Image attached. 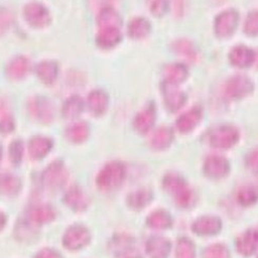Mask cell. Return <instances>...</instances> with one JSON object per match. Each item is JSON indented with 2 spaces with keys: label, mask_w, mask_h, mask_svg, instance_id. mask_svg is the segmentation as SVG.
I'll list each match as a JSON object with an SVG mask.
<instances>
[{
  "label": "cell",
  "mask_w": 258,
  "mask_h": 258,
  "mask_svg": "<svg viewBox=\"0 0 258 258\" xmlns=\"http://www.w3.org/2000/svg\"><path fill=\"white\" fill-rule=\"evenodd\" d=\"M36 258H62V256L58 251H55V250L49 249V248H45V249H42L39 253L37 254Z\"/></svg>",
  "instance_id": "46"
},
{
  "label": "cell",
  "mask_w": 258,
  "mask_h": 258,
  "mask_svg": "<svg viewBox=\"0 0 258 258\" xmlns=\"http://www.w3.org/2000/svg\"><path fill=\"white\" fill-rule=\"evenodd\" d=\"M84 104L81 98L79 97H72L67 102L63 104L62 107V114L66 119H75L77 117H79L81 112L83 111Z\"/></svg>",
  "instance_id": "33"
},
{
  "label": "cell",
  "mask_w": 258,
  "mask_h": 258,
  "mask_svg": "<svg viewBox=\"0 0 258 258\" xmlns=\"http://www.w3.org/2000/svg\"><path fill=\"white\" fill-rule=\"evenodd\" d=\"M204 258H229L230 254L226 246L222 243H215L206 248L203 254Z\"/></svg>",
  "instance_id": "39"
},
{
  "label": "cell",
  "mask_w": 258,
  "mask_h": 258,
  "mask_svg": "<svg viewBox=\"0 0 258 258\" xmlns=\"http://www.w3.org/2000/svg\"><path fill=\"white\" fill-rule=\"evenodd\" d=\"M174 50L187 60L193 61L197 58V51L193 44L188 40H177L173 45Z\"/></svg>",
  "instance_id": "36"
},
{
  "label": "cell",
  "mask_w": 258,
  "mask_h": 258,
  "mask_svg": "<svg viewBox=\"0 0 258 258\" xmlns=\"http://www.w3.org/2000/svg\"><path fill=\"white\" fill-rule=\"evenodd\" d=\"M244 32L249 36L258 35V11H254L248 15L244 22Z\"/></svg>",
  "instance_id": "42"
},
{
  "label": "cell",
  "mask_w": 258,
  "mask_h": 258,
  "mask_svg": "<svg viewBox=\"0 0 258 258\" xmlns=\"http://www.w3.org/2000/svg\"><path fill=\"white\" fill-rule=\"evenodd\" d=\"M89 136V127L85 122H78L70 126L67 131V138L73 143H83Z\"/></svg>",
  "instance_id": "32"
},
{
  "label": "cell",
  "mask_w": 258,
  "mask_h": 258,
  "mask_svg": "<svg viewBox=\"0 0 258 258\" xmlns=\"http://www.w3.org/2000/svg\"><path fill=\"white\" fill-rule=\"evenodd\" d=\"M16 234L17 236H20L22 240L31 238L34 235V229L31 228V225L25 221L20 222L16 228Z\"/></svg>",
  "instance_id": "44"
},
{
  "label": "cell",
  "mask_w": 258,
  "mask_h": 258,
  "mask_svg": "<svg viewBox=\"0 0 258 258\" xmlns=\"http://www.w3.org/2000/svg\"><path fill=\"white\" fill-rule=\"evenodd\" d=\"M229 163L223 157L211 156L207 158L204 164V171L206 175L211 178H223L229 173Z\"/></svg>",
  "instance_id": "12"
},
{
  "label": "cell",
  "mask_w": 258,
  "mask_h": 258,
  "mask_svg": "<svg viewBox=\"0 0 258 258\" xmlns=\"http://www.w3.org/2000/svg\"><path fill=\"white\" fill-rule=\"evenodd\" d=\"M254 60H255L254 51L247 46H242V45L236 46L232 49L230 53L231 63L240 69L249 68L254 62Z\"/></svg>",
  "instance_id": "20"
},
{
  "label": "cell",
  "mask_w": 258,
  "mask_h": 258,
  "mask_svg": "<svg viewBox=\"0 0 258 258\" xmlns=\"http://www.w3.org/2000/svg\"><path fill=\"white\" fill-rule=\"evenodd\" d=\"M13 16L11 12L7 9L0 8V37H2L11 27Z\"/></svg>",
  "instance_id": "43"
},
{
  "label": "cell",
  "mask_w": 258,
  "mask_h": 258,
  "mask_svg": "<svg viewBox=\"0 0 258 258\" xmlns=\"http://www.w3.org/2000/svg\"><path fill=\"white\" fill-rule=\"evenodd\" d=\"M170 249V241L162 236L151 237L146 244V252L149 258H168Z\"/></svg>",
  "instance_id": "15"
},
{
  "label": "cell",
  "mask_w": 258,
  "mask_h": 258,
  "mask_svg": "<svg viewBox=\"0 0 258 258\" xmlns=\"http://www.w3.org/2000/svg\"><path fill=\"white\" fill-rule=\"evenodd\" d=\"M15 122L13 119L8 103L0 98V132L9 134L14 131Z\"/></svg>",
  "instance_id": "35"
},
{
  "label": "cell",
  "mask_w": 258,
  "mask_h": 258,
  "mask_svg": "<svg viewBox=\"0 0 258 258\" xmlns=\"http://www.w3.org/2000/svg\"><path fill=\"white\" fill-rule=\"evenodd\" d=\"M36 73L44 84H53L58 77V66L53 61H43L36 68Z\"/></svg>",
  "instance_id": "26"
},
{
  "label": "cell",
  "mask_w": 258,
  "mask_h": 258,
  "mask_svg": "<svg viewBox=\"0 0 258 258\" xmlns=\"http://www.w3.org/2000/svg\"><path fill=\"white\" fill-rule=\"evenodd\" d=\"M222 229L221 219L213 216H204L198 218L192 225V230L199 235L211 236L217 234Z\"/></svg>",
  "instance_id": "14"
},
{
  "label": "cell",
  "mask_w": 258,
  "mask_h": 258,
  "mask_svg": "<svg viewBox=\"0 0 258 258\" xmlns=\"http://www.w3.org/2000/svg\"><path fill=\"white\" fill-rule=\"evenodd\" d=\"M147 224L153 229H168L172 225V217L165 210H157L148 216Z\"/></svg>",
  "instance_id": "34"
},
{
  "label": "cell",
  "mask_w": 258,
  "mask_h": 258,
  "mask_svg": "<svg viewBox=\"0 0 258 258\" xmlns=\"http://www.w3.org/2000/svg\"><path fill=\"white\" fill-rule=\"evenodd\" d=\"M196 249L188 238H180L176 247V258H195Z\"/></svg>",
  "instance_id": "37"
},
{
  "label": "cell",
  "mask_w": 258,
  "mask_h": 258,
  "mask_svg": "<svg viewBox=\"0 0 258 258\" xmlns=\"http://www.w3.org/2000/svg\"><path fill=\"white\" fill-rule=\"evenodd\" d=\"M157 113L156 108L152 104L146 106L143 110H141L134 121L135 129L139 134H146L152 128L156 122Z\"/></svg>",
  "instance_id": "16"
},
{
  "label": "cell",
  "mask_w": 258,
  "mask_h": 258,
  "mask_svg": "<svg viewBox=\"0 0 258 258\" xmlns=\"http://www.w3.org/2000/svg\"><path fill=\"white\" fill-rule=\"evenodd\" d=\"M258 247V231L248 230L237 238V251L244 256L252 255Z\"/></svg>",
  "instance_id": "21"
},
{
  "label": "cell",
  "mask_w": 258,
  "mask_h": 258,
  "mask_svg": "<svg viewBox=\"0 0 258 258\" xmlns=\"http://www.w3.org/2000/svg\"><path fill=\"white\" fill-rule=\"evenodd\" d=\"M252 90L253 84L249 78L244 76H235L227 82L225 92L228 98L239 100L251 94Z\"/></svg>",
  "instance_id": "10"
},
{
  "label": "cell",
  "mask_w": 258,
  "mask_h": 258,
  "mask_svg": "<svg viewBox=\"0 0 258 258\" xmlns=\"http://www.w3.org/2000/svg\"><path fill=\"white\" fill-rule=\"evenodd\" d=\"M202 109L195 107L185 112L176 121V127L182 134H188L195 129L202 120Z\"/></svg>",
  "instance_id": "17"
},
{
  "label": "cell",
  "mask_w": 258,
  "mask_h": 258,
  "mask_svg": "<svg viewBox=\"0 0 258 258\" xmlns=\"http://www.w3.org/2000/svg\"><path fill=\"white\" fill-rule=\"evenodd\" d=\"M90 241L89 230L81 225L71 226L63 235V246L71 251H78L84 248Z\"/></svg>",
  "instance_id": "5"
},
{
  "label": "cell",
  "mask_w": 258,
  "mask_h": 258,
  "mask_svg": "<svg viewBox=\"0 0 258 258\" xmlns=\"http://www.w3.org/2000/svg\"><path fill=\"white\" fill-rule=\"evenodd\" d=\"M164 188L173 196L176 204L180 207H189L193 203V192L186 180L177 173L170 172L164 177Z\"/></svg>",
  "instance_id": "2"
},
{
  "label": "cell",
  "mask_w": 258,
  "mask_h": 258,
  "mask_svg": "<svg viewBox=\"0 0 258 258\" xmlns=\"http://www.w3.org/2000/svg\"><path fill=\"white\" fill-rule=\"evenodd\" d=\"M69 173L61 161L50 163L42 173V184L49 190H58L68 182Z\"/></svg>",
  "instance_id": "4"
},
{
  "label": "cell",
  "mask_w": 258,
  "mask_h": 258,
  "mask_svg": "<svg viewBox=\"0 0 258 258\" xmlns=\"http://www.w3.org/2000/svg\"><path fill=\"white\" fill-rule=\"evenodd\" d=\"M2 158H3V150L0 148V161H2Z\"/></svg>",
  "instance_id": "48"
},
{
  "label": "cell",
  "mask_w": 258,
  "mask_h": 258,
  "mask_svg": "<svg viewBox=\"0 0 258 258\" xmlns=\"http://www.w3.org/2000/svg\"><path fill=\"white\" fill-rule=\"evenodd\" d=\"M163 96L166 106L171 111H176L182 108L186 103V95L179 89L178 84L165 81L162 85Z\"/></svg>",
  "instance_id": "11"
},
{
  "label": "cell",
  "mask_w": 258,
  "mask_h": 258,
  "mask_svg": "<svg viewBox=\"0 0 258 258\" xmlns=\"http://www.w3.org/2000/svg\"><path fill=\"white\" fill-rule=\"evenodd\" d=\"M30 68V60L23 56H18L8 64L7 75L12 80H20L29 74Z\"/></svg>",
  "instance_id": "22"
},
{
  "label": "cell",
  "mask_w": 258,
  "mask_h": 258,
  "mask_svg": "<svg viewBox=\"0 0 258 258\" xmlns=\"http://www.w3.org/2000/svg\"><path fill=\"white\" fill-rule=\"evenodd\" d=\"M7 223H8L7 215L3 211H0V231L4 230V228L6 227Z\"/></svg>",
  "instance_id": "47"
},
{
  "label": "cell",
  "mask_w": 258,
  "mask_h": 258,
  "mask_svg": "<svg viewBox=\"0 0 258 258\" xmlns=\"http://www.w3.org/2000/svg\"><path fill=\"white\" fill-rule=\"evenodd\" d=\"M29 111L32 117L41 124H49L54 119V107L44 97H35L29 102Z\"/></svg>",
  "instance_id": "7"
},
{
  "label": "cell",
  "mask_w": 258,
  "mask_h": 258,
  "mask_svg": "<svg viewBox=\"0 0 258 258\" xmlns=\"http://www.w3.org/2000/svg\"><path fill=\"white\" fill-rule=\"evenodd\" d=\"M151 27L148 20L142 17H137L128 24V34L134 39H142L150 33Z\"/></svg>",
  "instance_id": "31"
},
{
  "label": "cell",
  "mask_w": 258,
  "mask_h": 258,
  "mask_svg": "<svg viewBox=\"0 0 258 258\" xmlns=\"http://www.w3.org/2000/svg\"><path fill=\"white\" fill-rule=\"evenodd\" d=\"M10 159L13 164H19L23 158V144L19 140L12 142L9 149Z\"/></svg>",
  "instance_id": "41"
},
{
  "label": "cell",
  "mask_w": 258,
  "mask_h": 258,
  "mask_svg": "<svg viewBox=\"0 0 258 258\" xmlns=\"http://www.w3.org/2000/svg\"><path fill=\"white\" fill-rule=\"evenodd\" d=\"M23 15L27 22L34 28L41 29L50 22L49 11L39 3H31L24 7Z\"/></svg>",
  "instance_id": "8"
},
{
  "label": "cell",
  "mask_w": 258,
  "mask_h": 258,
  "mask_svg": "<svg viewBox=\"0 0 258 258\" xmlns=\"http://www.w3.org/2000/svg\"><path fill=\"white\" fill-rule=\"evenodd\" d=\"M99 28H118L120 29L122 20L118 12L112 8L106 7L101 9L98 15Z\"/></svg>",
  "instance_id": "28"
},
{
  "label": "cell",
  "mask_w": 258,
  "mask_h": 258,
  "mask_svg": "<svg viewBox=\"0 0 258 258\" xmlns=\"http://www.w3.org/2000/svg\"><path fill=\"white\" fill-rule=\"evenodd\" d=\"M239 139L238 131L230 125H223L215 128L210 136V143L213 147L228 149L234 146Z\"/></svg>",
  "instance_id": "6"
},
{
  "label": "cell",
  "mask_w": 258,
  "mask_h": 258,
  "mask_svg": "<svg viewBox=\"0 0 258 258\" xmlns=\"http://www.w3.org/2000/svg\"><path fill=\"white\" fill-rule=\"evenodd\" d=\"M122 39L120 29L100 28L97 35V44L103 49H109L117 46Z\"/></svg>",
  "instance_id": "19"
},
{
  "label": "cell",
  "mask_w": 258,
  "mask_h": 258,
  "mask_svg": "<svg viewBox=\"0 0 258 258\" xmlns=\"http://www.w3.org/2000/svg\"><path fill=\"white\" fill-rule=\"evenodd\" d=\"M126 168L121 162H110L105 165L97 176V185L103 191H111L119 188L124 182Z\"/></svg>",
  "instance_id": "1"
},
{
  "label": "cell",
  "mask_w": 258,
  "mask_h": 258,
  "mask_svg": "<svg viewBox=\"0 0 258 258\" xmlns=\"http://www.w3.org/2000/svg\"><path fill=\"white\" fill-rule=\"evenodd\" d=\"M247 166L252 171L258 172V148L253 150L247 159Z\"/></svg>",
  "instance_id": "45"
},
{
  "label": "cell",
  "mask_w": 258,
  "mask_h": 258,
  "mask_svg": "<svg viewBox=\"0 0 258 258\" xmlns=\"http://www.w3.org/2000/svg\"><path fill=\"white\" fill-rule=\"evenodd\" d=\"M53 148V141L46 137H34L29 143L30 156L34 160H42Z\"/></svg>",
  "instance_id": "18"
},
{
  "label": "cell",
  "mask_w": 258,
  "mask_h": 258,
  "mask_svg": "<svg viewBox=\"0 0 258 258\" xmlns=\"http://www.w3.org/2000/svg\"><path fill=\"white\" fill-rule=\"evenodd\" d=\"M152 200V193L148 189H139L132 192L127 198V204L131 208L141 210L145 208Z\"/></svg>",
  "instance_id": "30"
},
{
  "label": "cell",
  "mask_w": 258,
  "mask_h": 258,
  "mask_svg": "<svg viewBox=\"0 0 258 258\" xmlns=\"http://www.w3.org/2000/svg\"><path fill=\"white\" fill-rule=\"evenodd\" d=\"M165 81H168L174 84L184 82L188 77V70L183 64H169L164 69Z\"/></svg>",
  "instance_id": "29"
},
{
  "label": "cell",
  "mask_w": 258,
  "mask_h": 258,
  "mask_svg": "<svg viewBox=\"0 0 258 258\" xmlns=\"http://www.w3.org/2000/svg\"><path fill=\"white\" fill-rule=\"evenodd\" d=\"M64 203L69 207L77 212L84 211L89 206V198L82 188L79 186H74L68 190L64 196Z\"/></svg>",
  "instance_id": "13"
},
{
  "label": "cell",
  "mask_w": 258,
  "mask_h": 258,
  "mask_svg": "<svg viewBox=\"0 0 258 258\" xmlns=\"http://www.w3.org/2000/svg\"><path fill=\"white\" fill-rule=\"evenodd\" d=\"M22 188L21 179L14 174L0 175V193L6 197H16Z\"/></svg>",
  "instance_id": "24"
},
{
  "label": "cell",
  "mask_w": 258,
  "mask_h": 258,
  "mask_svg": "<svg viewBox=\"0 0 258 258\" xmlns=\"http://www.w3.org/2000/svg\"><path fill=\"white\" fill-rule=\"evenodd\" d=\"M150 12L154 16L165 15L169 9V0H147Z\"/></svg>",
  "instance_id": "40"
},
{
  "label": "cell",
  "mask_w": 258,
  "mask_h": 258,
  "mask_svg": "<svg viewBox=\"0 0 258 258\" xmlns=\"http://www.w3.org/2000/svg\"><path fill=\"white\" fill-rule=\"evenodd\" d=\"M109 249L119 258H142L136 239L127 234L114 235L109 242Z\"/></svg>",
  "instance_id": "3"
},
{
  "label": "cell",
  "mask_w": 258,
  "mask_h": 258,
  "mask_svg": "<svg viewBox=\"0 0 258 258\" xmlns=\"http://www.w3.org/2000/svg\"><path fill=\"white\" fill-rule=\"evenodd\" d=\"M87 106L94 115H102L108 107V96L103 90L97 89L90 93L87 98Z\"/></svg>",
  "instance_id": "23"
},
{
  "label": "cell",
  "mask_w": 258,
  "mask_h": 258,
  "mask_svg": "<svg viewBox=\"0 0 258 258\" xmlns=\"http://www.w3.org/2000/svg\"><path fill=\"white\" fill-rule=\"evenodd\" d=\"M173 141V133L168 127H161L157 129L150 138V146L156 150L168 148Z\"/></svg>",
  "instance_id": "25"
},
{
  "label": "cell",
  "mask_w": 258,
  "mask_h": 258,
  "mask_svg": "<svg viewBox=\"0 0 258 258\" xmlns=\"http://www.w3.org/2000/svg\"><path fill=\"white\" fill-rule=\"evenodd\" d=\"M56 217L55 209L49 205H38L30 211L31 221L36 224H47Z\"/></svg>",
  "instance_id": "27"
},
{
  "label": "cell",
  "mask_w": 258,
  "mask_h": 258,
  "mask_svg": "<svg viewBox=\"0 0 258 258\" xmlns=\"http://www.w3.org/2000/svg\"><path fill=\"white\" fill-rule=\"evenodd\" d=\"M239 20L238 13L235 10H227L221 13L215 20V33L218 37H230L237 28Z\"/></svg>",
  "instance_id": "9"
},
{
  "label": "cell",
  "mask_w": 258,
  "mask_h": 258,
  "mask_svg": "<svg viewBox=\"0 0 258 258\" xmlns=\"http://www.w3.org/2000/svg\"><path fill=\"white\" fill-rule=\"evenodd\" d=\"M237 200L242 206H251L258 200V193L253 187L246 186L238 191Z\"/></svg>",
  "instance_id": "38"
}]
</instances>
